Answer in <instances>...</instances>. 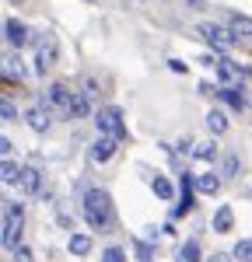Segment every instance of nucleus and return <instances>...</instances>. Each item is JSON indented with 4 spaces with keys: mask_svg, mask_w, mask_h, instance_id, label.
I'll return each instance as SVG.
<instances>
[{
    "mask_svg": "<svg viewBox=\"0 0 252 262\" xmlns=\"http://www.w3.org/2000/svg\"><path fill=\"white\" fill-rule=\"evenodd\" d=\"M196 189H200L203 196H214V192L221 189V179H217V171H203V175H196Z\"/></svg>",
    "mask_w": 252,
    "mask_h": 262,
    "instance_id": "nucleus-13",
    "label": "nucleus"
},
{
    "mask_svg": "<svg viewBox=\"0 0 252 262\" xmlns=\"http://www.w3.org/2000/svg\"><path fill=\"white\" fill-rule=\"evenodd\" d=\"M151 189H154V192H158L161 200H172V182L161 179V175H158V179H151Z\"/></svg>",
    "mask_w": 252,
    "mask_h": 262,
    "instance_id": "nucleus-22",
    "label": "nucleus"
},
{
    "mask_svg": "<svg viewBox=\"0 0 252 262\" xmlns=\"http://www.w3.org/2000/svg\"><path fill=\"white\" fill-rule=\"evenodd\" d=\"M11 255H14V262H35V259H32V248H28V245H18Z\"/></svg>",
    "mask_w": 252,
    "mask_h": 262,
    "instance_id": "nucleus-28",
    "label": "nucleus"
},
{
    "mask_svg": "<svg viewBox=\"0 0 252 262\" xmlns=\"http://www.w3.org/2000/svg\"><path fill=\"white\" fill-rule=\"evenodd\" d=\"M18 175H21V168L11 158H4V164H0V179H4V185H18Z\"/></svg>",
    "mask_w": 252,
    "mask_h": 262,
    "instance_id": "nucleus-17",
    "label": "nucleus"
},
{
    "mask_svg": "<svg viewBox=\"0 0 252 262\" xmlns=\"http://www.w3.org/2000/svg\"><path fill=\"white\" fill-rule=\"evenodd\" d=\"M70 252L74 255H88L91 252V238L88 234H70Z\"/></svg>",
    "mask_w": 252,
    "mask_h": 262,
    "instance_id": "nucleus-19",
    "label": "nucleus"
},
{
    "mask_svg": "<svg viewBox=\"0 0 252 262\" xmlns=\"http://www.w3.org/2000/svg\"><path fill=\"white\" fill-rule=\"evenodd\" d=\"M193 158H200V161H214L217 158V147H214V140H203L193 147Z\"/></svg>",
    "mask_w": 252,
    "mask_h": 262,
    "instance_id": "nucleus-18",
    "label": "nucleus"
},
{
    "mask_svg": "<svg viewBox=\"0 0 252 262\" xmlns=\"http://www.w3.org/2000/svg\"><path fill=\"white\" fill-rule=\"evenodd\" d=\"M21 224H25L21 203H7V206H4V245H7L11 252L21 245Z\"/></svg>",
    "mask_w": 252,
    "mask_h": 262,
    "instance_id": "nucleus-4",
    "label": "nucleus"
},
{
    "mask_svg": "<svg viewBox=\"0 0 252 262\" xmlns=\"http://www.w3.org/2000/svg\"><path fill=\"white\" fill-rule=\"evenodd\" d=\"M102 262H126V252L112 245V248H105V252H102Z\"/></svg>",
    "mask_w": 252,
    "mask_h": 262,
    "instance_id": "nucleus-26",
    "label": "nucleus"
},
{
    "mask_svg": "<svg viewBox=\"0 0 252 262\" xmlns=\"http://www.w3.org/2000/svg\"><path fill=\"white\" fill-rule=\"evenodd\" d=\"M56 60H60V42L53 39V35L39 39V49H35V70L46 74V70H53V67H56Z\"/></svg>",
    "mask_w": 252,
    "mask_h": 262,
    "instance_id": "nucleus-6",
    "label": "nucleus"
},
{
    "mask_svg": "<svg viewBox=\"0 0 252 262\" xmlns=\"http://www.w3.org/2000/svg\"><path fill=\"white\" fill-rule=\"evenodd\" d=\"M49 116H53V112H49V108H46V105H32V108H28V112H25V119H28V126H32V129H35V133H46V129H49Z\"/></svg>",
    "mask_w": 252,
    "mask_h": 262,
    "instance_id": "nucleus-9",
    "label": "nucleus"
},
{
    "mask_svg": "<svg viewBox=\"0 0 252 262\" xmlns=\"http://www.w3.org/2000/svg\"><path fill=\"white\" fill-rule=\"evenodd\" d=\"M207 126H210L214 137H221V133H228V116H224L221 108H210L207 112Z\"/></svg>",
    "mask_w": 252,
    "mask_h": 262,
    "instance_id": "nucleus-15",
    "label": "nucleus"
},
{
    "mask_svg": "<svg viewBox=\"0 0 252 262\" xmlns=\"http://www.w3.org/2000/svg\"><path fill=\"white\" fill-rule=\"evenodd\" d=\"M95 126H98V137H112V140H123L126 126H123V112L116 105H105L95 112Z\"/></svg>",
    "mask_w": 252,
    "mask_h": 262,
    "instance_id": "nucleus-2",
    "label": "nucleus"
},
{
    "mask_svg": "<svg viewBox=\"0 0 252 262\" xmlns=\"http://www.w3.org/2000/svg\"><path fill=\"white\" fill-rule=\"evenodd\" d=\"M81 95H84L88 101H95V95H98V84L91 81V77H84V81H81Z\"/></svg>",
    "mask_w": 252,
    "mask_h": 262,
    "instance_id": "nucleus-27",
    "label": "nucleus"
},
{
    "mask_svg": "<svg viewBox=\"0 0 252 262\" xmlns=\"http://www.w3.org/2000/svg\"><path fill=\"white\" fill-rule=\"evenodd\" d=\"M228 28H231V35H235V39L252 42V18H245V14H235V18L228 21Z\"/></svg>",
    "mask_w": 252,
    "mask_h": 262,
    "instance_id": "nucleus-12",
    "label": "nucleus"
},
{
    "mask_svg": "<svg viewBox=\"0 0 252 262\" xmlns=\"http://www.w3.org/2000/svg\"><path fill=\"white\" fill-rule=\"evenodd\" d=\"M137 255H140V262H151L154 252H151V245H147V242H137Z\"/></svg>",
    "mask_w": 252,
    "mask_h": 262,
    "instance_id": "nucleus-30",
    "label": "nucleus"
},
{
    "mask_svg": "<svg viewBox=\"0 0 252 262\" xmlns=\"http://www.w3.org/2000/svg\"><path fill=\"white\" fill-rule=\"evenodd\" d=\"M84 221L91 224L95 231H102L105 224L112 221L109 192H102V189H88V192H84Z\"/></svg>",
    "mask_w": 252,
    "mask_h": 262,
    "instance_id": "nucleus-1",
    "label": "nucleus"
},
{
    "mask_svg": "<svg viewBox=\"0 0 252 262\" xmlns=\"http://www.w3.org/2000/svg\"><path fill=\"white\" fill-rule=\"evenodd\" d=\"M193 189H196V175H182V179H179V192H182V196H179V206H175V217H182V213H189V210H193Z\"/></svg>",
    "mask_w": 252,
    "mask_h": 262,
    "instance_id": "nucleus-7",
    "label": "nucleus"
},
{
    "mask_svg": "<svg viewBox=\"0 0 252 262\" xmlns=\"http://www.w3.org/2000/svg\"><path fill=\"white\" fill-rule=\"evenodd\" d=\"M116 147H119V140H112V137H98V140L91 143V161H95V164H105V161H112V154H116Z\"/></svg>",
    "mask_w": 252,
    "mask_h": 262,
    "instance_id": "nucleus-8",
    "label": "nucleus"
},
{
    "mask_svg": "<svg viewBox=\"0 0 252 262\" xmlns=\"http://www.w3.org/2000/svg\"><path fill=\"white\" fill-rule=\"evenodd\" d=\"M217 95L228 101L231 108H242V95H238V88H224V84H221V88H217Z\"/></svg>",
    "mask_w": 252,
    "mask_h": 262,
    "instance_id": "nucleus-21",
    "label": "nucleus"
},
{
    "mask_svg": "<svg viewBox=\"0 0 252 262\" xmlns=\"http://www.w3.org/2000/svg\"><path fill=\"white\" fill-rule=\"evenodd\" d=\"M4 74H7V77H18V81H21V60H14V56L7 53V56H4Z\"/></svg>",
    "mask_w": 252,
    "mask_h": 262,
    "instance_id": "nucleus-23",
    "label": "nucleus"
},
{
    "mask_svg": "<svg viewBox=\"0 0 252 262\" xmlns=\"http://www.w3.org/2000/svg\"><path fill=\"white\" fill-rule=\"evenodd\" d=\"M235 171H238V158H235V154H228V158H224V168H221V175H235Z\"/></svg>",
    "mask_w": 252,
    "mask_h": 262,
    "instance_id": "nucleus-29",
    "label": "nucleus"
},
{
    "mask_svg": "<svg viewBox=\"0 0 252 262\" xmlns=\"http://www.w3.org/2000/svg\"><path fill=\"white\" fill-rule=\"evenodd\" d=\"M0 150H4V158H11V150H14V143H11V137H0Z\"/></svg>",
    "mask_w": 252,
    "mask_h": 262,
    "instance_id": "nucleus-31",
    "label": "nucleus"
},
{
    "mask_svg": "<svg viewBox=\"0 0 252 262\" xmlns=\"http://www.w3.org/2000/svg\"><path fill=\"white\" fill-rule=\"evenodd\" d=\"M231 221H235L231 206H221V210L214 213V231H217V234H224V231H231Z\"/></svg>",
    "mask_w": 252,
    "mask_h": 262,
    "instance_id": "nucleus-16",
    "label": "nucleus"
},
{
    "mask_svg": "<svg viewBox=\"0 0 252 262\" xmlns=\"http://www.w3.org/2000/svg\"><path fill=\"white\" fill-rule=\"evenodd\" d=\"M0 116H4L7 122H14V119H18V108H14V101H11V98H4V101H0Z\"/></svg>",
    "mask_w": 252,
    "mask_h": 262,
    "instance_id": "nucleus-25",
    "label": "nucleus"
},
{
    "mask_svg": "<svg viewBox=\"0 0 252 262\" xmlns=\"http://www.w3.org/2000/svg\"><path fill=\"white\" fill-rule=\"evenodd\" d=\"M235 259L252 262V238H245V242H238V245H235Z\"/></svg>",
    "mask_w": 252,
    "mask_h": 262,
    "instance_id": "nucleus-24",
    "label": "nucleus"
},
{
    "mask_svg": "<svg viewBox=\"0 0 252 262\" xmlns=\"http://www.w3.org/2000/svg\"><path fill=\"white\" fill-rule=\"evenodd\" d=\"M42 105L49 108V112H60V116H74V91L67 88V84H49L46 88V95H42Z\"/></svg>",
    "mask_w": 252,
    "mask_h": 262,
    "instance_id": "nucleus-3",
    "label": "nucleus"
},
{
    "mask_svg": "<svg viewBox=\"0 0 252 262\" xmlns=\"http://www.w3.org/2000/svg\"><path fill=\"white\" fill-rule=\"evenodd\" d=\"M217 74H221L224 88H235V84H238V77H242V74L231 67V60H224V56H217Z\"/></svg>",
    "mask_w": 252,
    "mask_h": 262,
    "instance_id": "nucleus-14",
    "label": "nucleus"
},
{
    "mask_svg": "<svg viewBox=\"0 0 252 262\" xmlns=\"http://www.w3.org/2000/svg\"><path fill=\"white\" fill-rule=\"evenodd\" d=\"M4 35H7L11 46H25V42H28V28H25L18 18H7L4 21Z\"/></svg>",
    "mask_w": 252,
    "mask_h": 262,
    "instance_id": "nucleus-10",
    "label": "nucleus"
},
{
    "mask_svg": "<svg viewBox=\"0 0 252 262\" xmlns=\"http://www.w3.org/2000/svg\"><path fill=\"white\" fill-rule=\"evenodd\" d=\"M196 32H200L214 49H221V53H228L231 46L238 42L235 35H231V28H221V25H214V21H200V25H196Z\"/></svg>",
    "mask_w": 252,
    "mask_h": 262,
    "instance_id": "nucleus-5",
    "label": "nucleus"
},
{
    "mask_svg": "<svg viewBox=\"0 0 252 262\" xmlns=\"http://www.w3.org/2000/svg\"><path fill=\"white\" fill-rule=\"evenodd\" d=\"M179 262H200V245L186 242L182 248H179Z\"/></svg>",
    "mask_w": 252,
    "mask_h": 262,
    "instance_id": "nucleus-20",
    "label": "nucleus"
},
{
    "mask_svg": "<svg viewBox=\"0 0 252 262\" xmlns=\"http://www.w3.org/2000/svg\"><path fill=\"white\" fill-rule=\"evenodd\" d=\"M18 189H21V192H28V196H32V192H39V189H42V175L35 171V168H21Z\"/></svg>",
    "mask_w": 252,
    "mask_h": 262,
    "instance_id": "nucleus-11",
    "label": "nucleus"
},
{
    "mask_svg": "<svg viewBox=\"0 0 252 262\" xmlns=\"http://www.w3.org/2000/svg\"><path fill=\"white\" fill-rule=\"evenodd\" d=\"M207 262H228V255H224V252H217V255H210Z\"/></svg>",
    "mask_w": 252,
    "mask_h": 262,
    "instance_id": "nucleus-32",
    "label": "nucleus"
}]
</instances>
